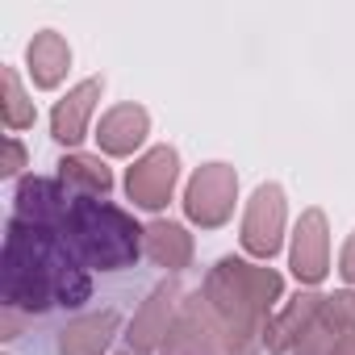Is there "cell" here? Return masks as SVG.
I'll use <instances>...</instances> for the list:
<instances>
[{"instance_id": "obj_1", "label": "cell", "mask_w": 355, "mask_h": 355, "mask_svg": "<svg viewBox=\"0 0 355 355\" xmlns=\"http://www.w3.org/2000/svg\"><path fill=\"white\" fill-rule=\"evenodd\" d=\"M88 276L67 239L51 226L13 218L5 239V309L42 313L51 305H84Z\"/></svg>"}, {"instance_id": "obj_2", "label": "cell", "mask_w": 355, "mask_h": 355, "mask_svg": "<svg viewBox=\"0 0 355 355\" xmlns=\"http://www.w3.org/2000/svg\"><path fill=\"white\" fill-rule=\"evenodd\" d=\"M59 234L84 263L105 268V272L138 259V243H142V230L121 209H113L96 197H71V209H67Z\"/></svg>"}, {"instance_id": "obj_3", "label": "cell", "mask_w": 355, "mask_h": 355, "mask_svg": "<svg viewBox=\"0 0 355 355\" xmlns=\"http://www.w3.org/2000/svg\"><path fill=\"white\" fill-rule=\"evenodd\" d=\"M189 218L201 226H222L234 209V171L226 163H209L189 184Z\"/></svg>"}, {"instance_id": "obj_4", "label": "cell", "mask_w": 355, "mask_h": 355, "mask_svg": "<svg viewBox=\"0 0 355 355\" xmlns=\"http://www.w3.org/2000/svg\"><path fill=\"white\" fill-rule=\"evenodd\" d=\"M175 150L171 146H155L146 159H138L125 175V189H130V201L142 205V209H159L167 205L171 197V184H175Z\"/></svg>"}, {"instance_id": "obj_5", "label": "cell", "mask_w": 355, "mask_h": 355, "mask_svg": "<svg viewBox=\"0 0 355 355\" xmlns=\"http://www.w3.org/2000/svg\"><path fill=\"white\" fill-rule=\"evenodd\" d=\"M280 230H284V197L276 184H263L247 209V226H243V243L255 255H272L280 247Z\"/></svg>"}, {"instance_id": "obj_6", "label": "cell", "mask_w": 355, "mask_h": 355, "mask_svg": "<svg viewBox=\"0 0 355 355\" xmlns=\"http://www.w3.org/2000/svg\"><path fill=\"white\" fill-rule=\"evenodd\" d=\"M96 96H101V80H84L80 88H71V92L55 105V113H51V130H55L59 142L76 146V142L84 138V130H88V113L96 109Z\"/></svg>"}, {"instance_id": "obj_7", "label": "cell", "mask_w": 355, "mask_h": 355, "mask_svg": "<svg viewBox=\"0 0 355 355\" xmlns=\"http://www.w3.org/2000/svg\"><path fill=\"white\" fill-rule=\"evenodd\" d=\"M26 63H30V80H34L38 88H55V84L67 76V67H71V46H67L55 30H42V34H34V42L26 46Z\"/></svg>"}, {"instance_id": "obj_8", "label": "cell", "mask_w": 355, "mask_h": 355, "mask_svg": "<svg viewBox=\"0 0 355 355\" xmlns=\"http://www.w3.org/2000/svg\"><path fill=\"white\" fill-rule=\"evenodd\" d=\"M293 272L305 284H318L326 276V222L322 214H305L297 226V243H293Z\"/></svg>"}, {"instance_id": "obj_9", "label": "cell", "mask_w": 355, "mask_h": 355, "mask_svg": "<svg viewBox=\"0 0 355 355\" xmlns=\"http://www.w3.org/2000/svg\"><path fill=\"white\" fill-rule=\"evenodd\" d=\"M146 138V109L138 105H117L101 117V130H96V142L109 150V155H130L138 142Z\"/></svg>"}, {"instance_id": "obj_10", "label": "cell", "mask_w": 355, "mask_h": 355, "mask_svg": "<svg viewBox=\"0 0 355 355\" xmlns=\"http://www.w3.org/2000/svg\"><path fill=\"white\" fill-rule=\"evenodd\" d=\"M113 330H117V313H92V318H80V322H71V326L63 330L59 351H63V355H101V351L109 347Z\"/></svg>"}, {"instance_id": "obj_11", "label": "cell", "mask_w": 355, "mask_h": 355, "mask_svg": "<svg viewBox=\"0 0 355 355\" xmlns=\"http://www.w3.org/2000/svg\"><path fill=\"white\" fill-rule=\"evenodd\" d=\"M189 234L180 226H171V222H155L146 230V255L163 268H184L189 263Z\"/></svg>"}, {"instance_id": "obj_12", "label": "cell", "mask_w": 355, "mask_h": 355, "mask_svg": "<svg viewBox=\"0 0 355 355\" xmlns=\"http://www.w3.org/2000/svg\"><path fill=\"white\" fill-rule=\"evenodd\" d=\"M59 180L84 189V197H92V193H109V189H113L109 167H105L101 159H88V155H71V159H63V163H59Z\"/></svg>"}, {"instance_id": "obj_13", "label": "cell", "mask_w": 355, "mask_h": 355, "mask_svg": "<svg viewBox=\"0 0 355 355\" xmlns=\"http://www.w3.org/2000/svg\"><path fill=\"white\" fill-rule=\"evenodd\" d=\"M167 297H171V293L159 288V293L146 301V309L138 313V322L130 326V343H134L138 351H146L159 334H167Z\"/></svg>"}, {"instance_id": "obj_14", "label": "cell", "mask_w": 355, "mask_h": 355, "mask_svg": "<svg viewBox=\"0 0 355 355\" xmlns=\"http://www.w3.org/2000/svg\"><path fill=\"white\" fill-rule=\"evenodd\" d=\"M0 84H5V125H9V130H26V125H34V105L26 101L21 84H17V71L5 67V71H0Z\"/></svg>"}, {"instance_id": "obj_15", "label": "cell", "mask_w": 355, "mask_h": 355, "mask_svg": "<svg viewBox=\"0 0 355 355\" xmlns=\"http://www.w3.org/2000/svg\"><path fill=\"white\" fill-rule=\"evenodd\" d=\"M26 167V150H21V142L9 134V159H5V175H17Z\"/></svg>"}, {"instance_id": "obj_16", "label": "cell", "mask_w": 355, "mask_h": 355, "mask_svg": "<svg viewBox=\"0 0 355 355\" xmlns=\"http://www.w3.org/2000/svg\"><path fill=\"white\" fill-rule=\"evenodd\" d=\"M343 276L355 280V234H351V243H347V251H343Z\"/></svg>"}, {"instance_id": "obj_17", "label": "cell", "mask_w": 355, "mask_h": 355, "mask_svg": "<svg viewBox=\"0 0 355 355\" xmlns=\"http://www.w3.org/2000/svg\"><path fill=\"white\" fill-rule=\"evenodd\" d=\"M334 355H355V330H351V334L338 343V351H334Z\"/></svg>"}]
</instances>
